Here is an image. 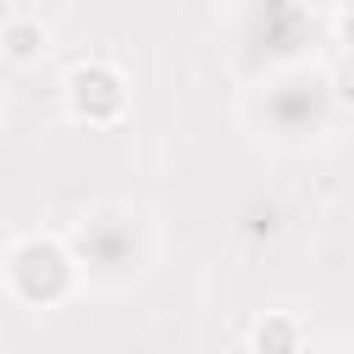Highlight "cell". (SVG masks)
<instances>
[{"label":"cell","instance_id":"obj_1","mask_svg":"<svg viewBox=\"0 0 354 354\" xmlns=\"http://www.w3.org/2000/svg\"><path fill=\"white\" fill-rule=\"evenodd\" d=\"M61 238H66V249H72V260H77L83 288H100V293L133 288V282L149 271V260H155L149 221H144L133 205H116V199L88 205Z\"/></svg>","mask_w":354,"mask_h":354},{"label":"cell","instance_id":"obj_2","mask_svg":"<svg viewBox=\"0 0 354 354\" xmlns=\"http://www.w3.org/2000/svg\"><path fill=\"white\" fill-rule=\"evenodd\" d=\"M337 116V83L326 66L315 61H299V66H282L271 77H260V94H254V122L266 138L277 144H310L332 127Z\"/></svg>","mask_w":354,"mask_h":354},{"label":"cell","instance_id":"obj_3","mask_svg":"<svg viewBox=\"0 0 354 354\" xmlns=\"http://www.w3.org/2000/svg\"><path fill=\"white\" fill-rule=\"evenodd\" d=\"M315 44V11L299 0H238L232 17V55L249 77H271L282 66L310 61Z\"/></svg>","mask_w":354,"mask_h":354},{"label":"cell","instance_id":"obj_4","mask_svg":"<svg viewBox=\"0 0 354 354\" xmlns=\"http://www.w3.org/2000/svg\"><path fill=\"white\" fill-rule=\"evenodd\" d=\"M0 288L11 304L22 310H61L83 293V277H77V260L66 249L61 232H17L6 238L0 249Z\"/></svg>","mask_w":354,"mask_h":354},{"label":"cell","instance_id":"obj_5","mask_svg":"<svg viewBox=\"0 0 354 354\" xmlns=\"http://www.w3.org/2000/svg\"><path fill=\"white\" fill-rule=\"evenodd\" d=\"M61 111H66L77 127L111 133V127H122L127 111H133V83H127V72H122L111 55H83V61L66 66V77H61Z\"/></svg>","mask_w":354,"mask_h":354},{"label":"cell","instance_id":"obj_6","mask_svg":"<svg viewBox=\"0 0 354 354\" xmlns=\"http://www.w3.org/2000/svg\"><path fill=\"white\" fill-rule=\"evenodd\" d=\"M50 50H55V33H50L44 17L11 11V17L0 22V61H6V66H39Z\"/></svg>","mask_w":354,"mask_h":354},{"label":"cell","instance_id":"obj_7","mask_svg":"<svg viewBox=\"0 0 354 354\" xmlns=\"http://www.w3.org/2000/svg\"><path fill=\"white\" fill-rule=\"evenodd\" d=\"M304 348H310V332L293 310H266L243 337V354H304Z\"/></svg>","mask_w":354,"mask_h":354},{"label":"cell","instance_id":"obj_8","mask_svg":"<svg viewBox=\"0 0 354 354\" xmlns=\"http://www.w3.org/2000/svg\"><path fill=\"white\" fill-rule=\"evenodd\" d=\"M332 44L354 50V6H332Z\"/></svg>","mask_w":354,"mask_h":354},{"label":"cell","instance_id":"obj_9","mask_svg":"<svg viewBox=\"0 0 354 354\" xmlns=\"http://www.w3.org/2000/svg\"><path fill=\"white\" fill-rule=\"evenodd\" d=\"M332 6H354V0H332Z\"/></svg>","mask_w":354,"mask_h":354},{"label":"cell","instance_id":"obj_10","mask_svg":"<svg viewBox=\"0 0 354 354\" xmlns=\"http://www.w3.org/2000/svg\"><path fill=\"white\" fill-rule=\"evenodd\" d=\"M299 6H315V0H299Z\"/></svg>","mask_w":354,"mask_h":354}]
</instances>
